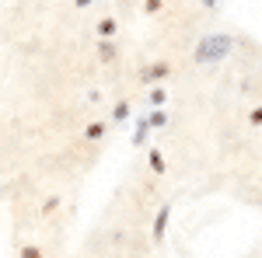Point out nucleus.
I'll use <instances>...</instances> for the list:
<instances>
[{
    "instance_id": "obj_13",
    "label": "nucleus",
    "mask_w": 262,
    "mask_h": 258,
    "mask_svg": "<svg viewBox=\"0 0 262 258\" xmlns=\"http://www.w3.org/2000/svg\"><path fill=\"white\" fill-rule=\"evenodd\" d=\"M88 4H91V0H77V7H88Z\"/></svg>"
},
{
    "instance_id": "obj_3",
    "label": "nucleus",
    "mask_w": 262,
    "mask_h": 258,
    "mask_svg": "<svg viewBox=\"0 0 262 258\" xmlns=\"http://www.w3.org/2000/svg\"><path fill=\"white\" fill-rule=\"evenodd\" d=\"M147 80H158V77H168V63H158V66H150L147 74H143Z\"/></svg>"
},
{
    "instance_id": "obj_10",
    "label": "nucleus",
    "mask_w": 262,
    "mask_h": 258,
    "mask_svg": "<svg viewBox=\"0 0 262 258\" xmlns=\"http://www.w3.org/2000/svg\"><path fill=\"white\" fill-rule=\"evenodd\" d=\"M147 126H164V112H154V115L147 119Z\"/></svg>"
},
{
    "instance_id": "obj_2",
    "label": "nucleus",
    "mask_w": 262,
    "mask_h": 258,
    "mask_svg": "<svg viewBox=\"0 0 262 258\" xmlns=\"http://www.w3.org/2000/svg\"><path fill=\"white\" fill-rule=\"evenodd\" d=\"M168 217H171V206H161V213H158V220H154V238H158V241L164 238V227H168Z\"/></svg>"
},
{
    "instance_id": "obj_5",
    "label": "nucleus",
    "mask_w": 262,
    "mask_h": 258,
    "mask_svg": "<svg viewBox=\"0 0 262 258\" xmlns=\"http://www.w3.org/2000/svg\"><path fill=\"white\" fill-rule=\"evenodd\" d=\"M150 171H158V175L164 171V157H161V150H150Z\"/></svg>"
},
{
    "instance_id": "obj_8",
    "label": "nucleus",
    "mask_w": 262,
    "mask_h": 258,
    "mask_svg": "<svg viewBox=\"0 0 262 258\" xmlns=\"http://www.w3.org/2000/svg\"><path fill=\"white\" fill-rule=\"evenodd\" d=\"M143 7H147V14H154V11H161V0H143Z\"/></svg>"
},
{
    "instance_id": "obj_9",
    "label": "nucleus",
    "mask_w": 262,
    "mask_h": 258,
    "mask_svg": "<svg viewBox=\"0 0 262 258\" xmlns=\"http://www.w3.org/2000/svg\"><path fill=\"white\" fill-rule=\"evenodd\" d=\"M21 258H42L39 248H21Z\"/></svg>"
},
{
    "instance_id": "obj_11",
    "label": "nucleus",
    "mask_w": 262,
    "mask_h": 258,
    "mask_svg": "<svg viewBox=\"0 0 262 258\" xmlns=\"http://www.w3.org/2000/svg\"><path fill=\"white\" fill-rule=\"evenodd\" d=\"M126 115H129V105H126V101L116 105V119H126Z\"/></svg>"
},
{
    "instance_id": "obj_6",
    "label": "nucleus",
    "mask_w": 262,
    "mask_h": 258,
    "mask_svg": "<svg viewBox=\"0 0 262 258\" xmlns=\"http://www.w3.org/2000/svg\"><path fill=\"white\" fill-rule=\"evenodd\" d=\"M101 136H105V126L91 122V126H88V139H101Z\"/></svg>"
},
{
    "instance_id": "obj_12",
    "label": "nucleus",
    "mask_w": 262,
    "mask_h": 258,
    "mask_svg": "<svg viewBox=\"0 0 262 258\" xmlns=\"http://www.w3.org/2000/svg\"><path fill=\"white\" fill-rule=\"evenodd\" d=\"M248 119H252V126H262V105L252 112V115H248Z\"/></svg>"
},
{
    "instance_id": "obj_1",
    "label": "nucleus",
    "mask_w": 262,
    "mask_h": 258,
    "mask_svg": "<svg viewBox=\"0 0 262 258\" xmlns=\"http://www.w3.org/2000/svg\"><path fill=\"white\" fill-rule=\"evenodd\" d=\"M231 49H234L231 35H206V39H200V45H196V60L200 63H221Z\"/></svg>"
},
{
    "instance_id": "obj_4",
    "label": "nucleus",
    "mask_w": 262,
    "mask_h": 258,
    "mask_svg": "<svg viewBox=\"0 0 262 258\" xmlns=\"http://www.w3.org/2000/svg\"><path fill=\"white\" fill-rule=\"evenodd\" d=\"M98 53H101V60H105V63H112V60H116V45H112V42H101V45H98Z\"/></svg>"
},
{
    "instance_id": "obj_7",
    "label": "nucleus",
    "mask_w": 262,
    "mask_h": 258,
    "mask_svg": "<svg viewBox=\"0 0 262 258\" xmlns=\"http://www.w3.org/2000/svg\"><path fill=\"white\" fill-rule=\"evenodd\" d=\"M112 32H116V21H112V18H105V21L98 25V35H112Z\"/></svg>"
}]
</instances>
